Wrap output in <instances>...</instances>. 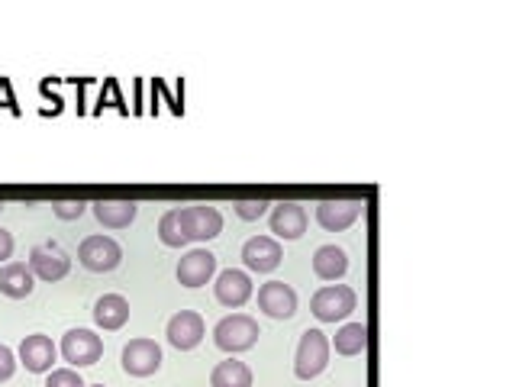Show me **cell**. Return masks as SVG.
Segmentation results:
<instances>
[{
	"label": "cell",
	"instance_id": "17",
	"mask_svg": "<svg viewBox=\"0 0 516 387\" xmlns=\"http://www.w3.org/2000/svg\"><path fill=\"white\" fill-rule=\"evenodd\" d=\"M36 288V275H33V268L30 265H23V262H10L0 268V294H7L13 300H23V297H30Z\"/></svg>",
	"mask_w": 516,
	"mask_h": 387
},
{
	"label": "cell",
	"instance_id": "2",
	"mask_svg": "<svg viewBox=\"0 0 516 387\" xmlns=\"http://www.w3.org/2000/svg\"><path fill=\"white\" fill-rule=\"evenodd\" d=\"M258 323L246 313H233V317H223L217 326H213V342H217V349L223 352H246L258 342Z\"/></svg>",
	"mask_w": 516,
	"mask_h": 387
},
{
	"label": "cell",
	"instance_id": "16",
	"mask_svg": "<svg viewBox=\"0 0 516 387\" xmlns=\"http://www.w3.org/2000/svg\"><path fill=\"white\" fill-rule=\"evenodd\" d=\"M59 349H55V342L42 333H33L20 342V362L26 365V371H33V375H42V371H52V362Z\"/></svg>",
	"mask_w": 516,
	"mask_h": 387
},
{
	"label": "cell",
	"instance_id": "9",
	"mask_svg": "<svg viewBox=\"0 0 516 387\" xmlns=\"http://www.w3.org/2000/svg\"><path fill=\"white\" fill-rule=\"evenodd\" d=\"M30 268L39 281H62L71 271V258L55 242H42L30 252Z\"/></svg>",
	"mask_w": 516,
	"mask_h": 387
},
{
	"label": "cell",
	"instance_id": "25",
	"mask_svg": "<svg viewBox=\"0 0 516 387\" xmlns=\"http://www.w3.org/2000/svg\"><path fill=\"white\" fill-rule=\"evenodd\" d=\"M268 207H271V204H265V200H239V204H233L236 217H242V220H258V217H265Z\"/></svg>",
	"mask_w": 516,
	"mask_h": 387
},
{
	"label": "cell",
	"instance_id": "21",
	"mask_svg": "<svg viewBox=\"0 0 516 387\" xmlns=\"http://www.w3.org/2000/svg\"><path fill=\"white\" fill-rule=\"evenodd\" d=\"M210 387H252V371L246 362L229 358V362H220L217 368H213Z\"/></svg>",
	"mask_w": 516,
	"mask_h": 387
},
{
	"label": "cell",
	"instance_id": "8",
	"mask_svg": "<svg viewBox=\"0 0 516 387\" xmlns=\"http://www.w3.org/2000/svg\"><path fill=\"white\" fill-rule=\"evenodd\" d=\"M207 333V326H204V317L194 310H181L175 313V317L168 320V329H165V336L168 342L175 346L178 352H188L194 346H200V339H204Z\"/></svg>",
	"mask_w": 516,
	"mask_h": 387
},
{
	"label": "cell",
	"instance_id": "4",
	"mask_svg": "<svg viewBox=\"0 0 516 387\" xmlns=\"http://www.w3.org/2000/svg\"><path fill=\"white\" fill-rule=\"evenodd\" d=\"M78 262L88 271L104 275V271H113L123 262V249H120V242L110 236H88L78 246Z\"/></svg>",
	"mask_w": 516,
	"mask_h": 387
},
{
	"label": "cell",
	"instance_id": "14",
	"mask_svg": "<svg viewBox=\"0 0 516 387\" xmlns=\"http://www.w3.org/2000/svg\"><path fill=\"white\" fill-rule=\"evenodd\" d=\"M358 213H362V200H323L317 204V223L329 233H342L358 220Z\"/></svg>",
	"mask_w": 516,
	"mask_h": 387
},
{
	"label": "cell",
	"instance_id": "24",
	"mask_svg": "<svg viewBox=\"0 0 516 387\" xmlns=\"http://www.w3.org/2000/svg\"><path fill=\"white\" fill-rule=\"evenodd\" d=\"M46 387H88L81 381V375L75 368H55L52 375L46 378Z\"/></svg>",
	"mask_w": 516,
	"mask_h": 387
},
{
	"label": "cell",
	"instance_id": "7",
	"mask_svg": "<svg viewBox=\"0 0 516 387\" xmlns=\"http://www.w3.org/2000/svg\"><path fill=\"white\" fill-rule=\"evenodd\" d=\"M178 213H181V223H184L188 239L207 242V239H217L223 233V213L217 207L194 204V207H181Z\"/></svg>",
	"mask_w": 516,
	"mask_h": 387
},
{
	"label": "cell",
	"instance_id": "28",
	"mask_svg": "<svg viewBox=\"0 0 516 387\" xmlns=\"http://www.w3.org/2000/svg\"><path fill=\"white\" fill-rule=\"evenodd\" d=\"M10 255H13V236L7 233L4 226H0V265H4Z\"/></svg>",
	"mask_w": 516,
	"mask_h": 387
},
{
	"label": "cell",
	"instance_id": "20",
	"mask_svg": "<svg viewBox=\"0 0 516 387\" xmlns=\"http://www.w3.org/2000/svg\"><path fill=\"white\" fill-rule=\"evenodd\" d=\"M139 207L133 200H97L94 204V217L97 223H104L107 229H126L136 220Z\"/></svg>",
	"mask_w": 516,
	"mask_h": 387
},
{
	"label": "cell",
	"instance_id": "6",
	"mask_svg": "<svg viewBox=\"0 0 516 387\" xmlns=\"http://www.w3.org/2000/svg\"><path fill=\"white\" fill-rule=\"evenodd\" d=\"M162 368V346L152 339H133L123 346V371L133 378H149Z\"/></svg>",
	"mask_w": 516,
	"mask_h": 387
},
{
	"label": "cell",
	"instance_id": "10",
	"mask_svg": "<svg viewBox=\"0 0 516 387\" xmlns=\"http://www.w3.org/2000/svg\"><path fill=\"white\" fill-rule=\"evenodd\" d=\"M284 258V249L278 239L271 236H252L246 246H242V262H246L249 271H258V275H268L275 271Z\"/></svg>",
	"mask_w": 516,
	"mask_h": 387
},
{
	"label": "cell",
	"instance_id": "11",
	"mask_svg": "<svg viewBox=\"0 0 516 387\" xmlns=\"http://www.w3.org/2000/svg\"><path fill=\"white\" fill-rule=\"evenodd\" d=\"M258 310H265L275 320H291L297 313V294L291 284L284 281H268L258 288Z\"/></svg>",
	"mask_w": 516,
	"mask_h": 387
},
{
	"label": "cell",
	"instance_id": "27",
	"mask_svg": "<svg viewBox=\"0 0 516 387\" xmlns=\"http://www.w3.org/2000/svg\"><path fill=\"white\" fill-rule=\"evenodd\" d=\"M13 371H17V355H13L7 346H0V381H10Z\"/></svg>",
	"mask_w": 516,
	"mask_h": 387
},
{
	"label": "cell",
	"instance_id": "13",
	"mask_svg": "<svg viewBox=\"0 0 516 387\" xmlns=\"http://www.w3.org/2000/svg\"><path fill=\"white\" fill-rule=\"evenodd\" d=\"M213 291H217V300H220L223 307L236 310V307H242L252 297V278L246 275V271H239V268H226V271H220V278H217V284H213Z\"/></svg>",
	"mask_w": 516,
	"mask_h": 387
},
{
	"label": "cell",
	"instance_id": "3",
	"mask_svg": "<svg viewBox=\"0 0 516 387\" xmlns=\"http://www.w3.org/2000/svg\"><path fill=\"white\" fill-rule=\"evenodd\" d=\"M355 304L358 300H355L352 288H346V284H326V288L313 294L310 310L320 323H336V320H346L355 310Z\"/></svg>",
	"mask_w": 516,
	"mask_h": 387
},
{
	"label": "cell",
	"instance_id": "26",
	"mask_svg": "<svg viewBox=\"0 0 516 387\" xmlns=\"http://www.w3.org/2000/svg\"><path fill=\"white\" fill-rule=\"evenodd\" d=\"M52 213H55L59 220H78L81 213H84V204H81V200H55V204H52Z\"/></svg>",
	"mask_w": 516,
	"mask_h": 387
},
{
	"label": "cell",
	"instance_id": "1",
	"mask_svg": "<svg viewBox=\"0 0 516 387\" xmlns=\"http://www.w3.org/2000/svg\"><path fill=\"white\" fill-rule=\"evenodd\" d=\"M329 339L323 329H307L304 336H300V346H297V355H294V375L300 381H310L326 371L329 365Z\"/></svg>",
	"mask_w": 516,
	"mask_h": 387
},
{
	"label": "cell",
	"instance_id": "23",
	"mask_svg": "<svg viewBox=\"0 0 516 387\" xmlns=\"http://www.w3.org/2000/svg\"><path fill=\"white\" fill-rule=\"evenodd\" d=\"M159 239L165 242L168 249H181L188 246V233H184V223H181V213L178 210H168L165 217L159 220Z\"/></svg>",
	"mask_w": 516,
	"mask_h": 387
},
{
	"label": "cell",
	"instance_id": "5",
	"mask_svg": "<svg viewBox=\"0 0 516 387\" xmlns=\"http://www.w3.org/2000/svg\"><path fill=\"white\" fill-rule=\"evenodd\" d=\"M100 355H104V342H100V336H94L91 329H68L62 336V358L71 368L97 365Z\"/></svg>",
	"mask_w": 516,
	"mask_h": 387
},
{
	"label": "cell",
	"instance_id": "18",
	"mask_svg": "<svg viewBox=\"0 0 516 387\" xmlns=\"http://www.w3.org/2000/svg\"><path fill=\"white\" fill-rule=\"evenodd\" d=\"M349 271V255L339 246H320L313 252V275L320 281H339Z\"/></svg>",
	"mask_w": 516,
	"mask_h": 387
},
{
	"label": "cell",
	"instance_id": "30",
	"mask_svg": "<svg viewBox=\"0 0 516 387\" xmlns=\"http://www.w3.org/2000/svg\"><path fill=\"white\" fill-rule=\"evenodd\" d=\"M0 213H4V204H0Z\"/></svg>",
	"mask_w": 516,
	"mask_h": 387
},
{
	"label": "cell",
	"instance_id": "29",
	"mask_svg": "<svg viewBox=\"0 0 516 387\" xmlns=\"http://www.w3.org/2000/svg\"><path fill=\"white\" fill-rule=\"evenodd\" d=\"M88 387H104V384H88Z\"/></svg>",
	"mask_w": 516,
	"mask_h": 387
},
{
	"label": "cell",
	"instance_id": "12",
	"mask_svg": "<svg viewBox=\"0 0 516 387\" xmlns=\"http://www.w3.org/2000/svg\"><path fill=\"white\" fill-rule=\"evenodd\" d=\"M217 271V255L207 249H191L188 255L178 262V281L184 288H204Z\"/></svg>",
	"mask_w": 516,
	"mask_h": 387
},
{
	"label": "cell",
	"instance_id": "19",
	"mask_svg": "<svg viewBox=\"0 0 516 387\" xmlns=\"http://www.w3.org/2000/svg\"><path fill=\"white\" fill-rule=\"evenodd\" d=\"M94 320L100 329H120L129 320V300L123 294H104L94 304Z\"/></svg>",
	"mask_w": 516,
	"mask_h": 387
},
{
	"label": "cell",
	"instance_id": "15",
	"mask_svg": "<svg viewBox=\"0 0 516 387\" xmlns=\"http://www.w3.org/2000/svg\"><path fill=\"white\" fill-rule=\"evenodd\" d=\"M271 233L278 239H300L307 233V210L304 204H294V200H284L275 210H271Z\"/></svg>",
	"mask_w": 516,
	"mask_h": 387
},
{
	"label": "cell",
	"instance_id": "22",
	"mask_svg": "<svg viewBox=\"0 0 516 387\" xmlns=\"http://www.w3.org/2000/svg\"><path fill=\"white\" fill-rule=\"evenodd\" d=\"M333 346H336L339 355H362L365 346H368V329H365V323H346L336 333Z\"/></svg>",
	"mask_w": 516,
	"mask_h": 387
}]
</instances>
